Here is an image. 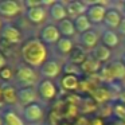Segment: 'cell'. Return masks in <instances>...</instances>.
I'll list each match as a JSON object with an SVG mask.
<instances>
[{
    "mask_svg": "<svg viewBox=\"0 0 125 125\" xmlns=\"http://www.w3.org/2000/svg\"><path fill=\"white\" fill-rule=\"evenodd\" d=\"M47 14H49V8H46L44 6L26 10V16L34 24H41V23H43L47 18Z\"/></svg>",
    "mask_w": 125,
    "mask_h": 125,
    "instance_id": "cell-12",
    "label": "cell"
},
{
    "mask_svg": "<svg viewBox=\"0 0 125 125\" xmlns=\"http://www.w3.org/2000/svg\"><path fill=\"white\" fill-rule=\"evenodd\" d=\"M57 27H58V30H59L61 35H62L63 38H70L71 39V36H74L77 34L75 27H74V22L71 19H69V18L65 20H62V22H59Z\"/></svg>",
    "mask_w": 125,
    "mask_h": 125,
    "instance_id": "cell-20",
    "label": "cell"
},
{
    "mask_svg": "<svg viewBox=\"0 0 125 125\" xmlns=\"http://www.w3.org/2000/svg\"><path fill=\"white\" fill-rule=\"evenodd\" d=\"M3 22H1V16H0V31H1V28H3Z\"/></svg>",
    "mask_w": 125,
    "mask_h": 125,
    "instance_id": "cell-32",
    "label": "cell"
},
{
    "mask_svg": "<svg viewBox=\"0 0 125 125\" xmlns=\"http://www.w3.org/2000/svg\"><path fill=\"white\" fill-rule=\"evenodd\" d=\"M55 46H57V51L61 55H70V52L74 50L73 41L70 38H63V36L61 38V41Z\"/></svg>",
    "mask_w": 125,
    "mask_h": 125,
    "instance_id": "cell-24",
    "label": "cell"
},
{
    "mask_svg": "<svg viewBox=\"0 0 125 125\" xmlns=\"http://www.w3.org/2000/svg\"><path fill=\"white\" fill-rule=\"evenodd\" d=\"M73 22H74L75 31L78 34H83V32H86V31L92 30V23H90L89 18L86 16V14L81 15V16H78V18H75Z\"/></svg>",
    "mask_w": 125,
    "mask_h": 125,
    "instance_id": "cell-22",
    "label": "cell"
},
{
    "mask_svg": "<svg viewBox=\"0 0 125 125\" xmlns=\"http://www.w3.org/2000/svg\"><path fill=\"white\" fill-rule=\"evenodd\" d=\"M122 10H124V14H125V1L122 3Z\"/></svg>",
    "mask_w": 125,
    "mask_h": 125,
    "instance_id": "cell-34",
    "label": "cell"
},
{
    "mask_svg": "<svg viewBox=\"0 0 125 125\" xmlns=\"http://www.w3.org/2000/svg\"><path fill=\"white\" fill-rule=\"evenodd\" d=\"M38 77L36 70L28 65L18 66L15 71V82L20 87H32L38 82Z\"/></svg>",
    "mask_w": 125,
    "mask_h": 125,
    "instance_id": "cell-2",
    "label": "cell"
},
{
    "mask_svg": "<svg viewBox=\"0 0 125 125\" xmlns=\"http://www.w3.org/2000/svg\"><path fill=\"white\" fill-rule=\"evenodd\" d=\"M105 6H106L105 3H98V1L87 4L86 16L89 18V20H90L92 24H100V23H104L106 11H108V8H106Z\"/></svg>",
    "mask_w": 125,
    "mask_h": 125,
    "instance_id": "cell-3",
    "label": "cell"
},
{
    "mask_svg": "<svg viewBox=\"0 0 125 125\" xmlns=\"http://www.w3.org/2000/svg\"><path fill=\"white\" fill-rule=\"evenodd\" d=\"M1 100L7 105H14L18 102V89L12 85H3L1 86Z\"/></svg>",
    "mask_w": 125,
    "mask_h": 125,
    "instance_id": "cell-17",
    "label": "cell"
},
{
    "mask_svg": "<svg viewBox=\"0 0 125 125\" xmlns=\"http://www.w3.org/2000/svg\"><path fill=\"white\" fill-rule=\"evenodd\" d=\"M38 92L34 87H19L18 89V102L22 106H30L36 102Z\"/></svg>",
    "mask_w": 125,
    "mask_h": 125,
    "instance_id": "cell-10",
    "label": "cell"
},
{
    "mask_svg": "<svg viewBox=\"0 0 125 125\" xmlns=\"http://www.w3.org/2000/svg\"><path fill=\"white\" fill-rule=\"evenodd\" d=\"M43 108L39 105L38 102L32 104L30 106H26L23 109V118H24L26 122H30V124H35V122H39L42 118H43Z\"/></svg>",
    "mask_w": 125,
    "mask_h": 125,
    "instance_id": "cell-8",
    "label": "cell"
},
{
    "mask_svg": "<svg viewBox=\"0 0 125 125\" xmlns=\"http://www.w3.org/2000/svg\"><path fill=\"white\" fill-rule=\"evenodd\" d=\"M61 85L65 90H69V92H73V90L78 89L79 86V79L77 75H69V74H65L63 78L61 79Z\"/></svg>",
    "mask_w": 125,
    "mask_h": 125,
    "instance_id": "cell-23",
    "label": "cell"
},
{
    "mask_svg": "<svg viewBox=\"0 0 125 125\" xmlns=\"http://www.w3.org/2000/svg\"><path fill=\"white\" fill-rule=\"evenodd\" d=\"M122 44H124V47H125V38H124V41H122Z\"/></svg>",
    "mask_w": 125,
    "mask_h": 125,
    "instance_id": "cell-36",
    "label": "cell"
},
{
    "mask_svg": "<svg viewBox=\"0 0 125 125\" xmlns=\"http://www.w3.org/2000/svg\"><path fill=\"white\" fill-rule=\"evenodd\" d=\"M100 69V62L95 58H93V55H87L86 61L81 65V70L82 73H94Z\"/></svg>",
    "mask_w": 125,
    "mask_h": 125,
    "instance_id": "cell-26",
    "label": "cell"
},
{
    "mask_svg": "<svg viewBox=\"0 0 125 125\" xmlns=\"http://www.w3.org/2000/svg\"><path fill=\"white\" fill-rule=\"evenodd\" d=\"M92 55H93V58H95L100 63H102V62H108V61L110 59L112 51H110L109 47L105 46V44L98 43V46L92 50Z\"/></svg>",
    "mask_w": 125,
    "mask_h": 125,
    "instance_id": "cell-19",
    "label": "cell"
},
{
    "mask_svg": "<svg viewBox=\"0 0 125 125\" xmlns=\"http://www.w3.org/2000/svg\"><path fill=\"white\" fill-rule=\"evenodd\" d=\"M66 8H67V15H70V16H73L75 19V18L86 14L87 3L79 1V0H73V1H69L66 4Z\"/></svg>",
    "mask_w": 125,
    "mask_h": 125,
    "instance_id": "cell-16",
    "label": "cell"
},
{
    "mask_svg": "<svg viewBox=\"0 0 125 125\" xmlns=\"http://www.w3.org/2000/svg\"><path fill=\"white\" fill-rule=\"evenodd\" d=\"M3 125H24V121L14 110L6 109L3 112Z\"/></svg>",
    "mask_w": 125,
    "mask_h": 125,
    "instance_id": "cell-21",
    "label": "cell"
},
{
    "mask_svg": "<svg viewBox=\"0 0 125 125\" xmlns=\"http://www.w3.org/2000/svg\"><path fill=\"white\" fill-rule=\"evenodd\" d=\"M86 58H87V54H85V51L81 47H74V50L70 52V55H69V62L81 66L82 63L86 61Z\"/></svg>",
    "mask_w": 125,
    "mask_h": 125,
    "instance_id": "cell-25",
    "label": "cell"
},
{
    "mask_svg": "<svg viewBox=\"0 0 125 125\" xmlns=\"http://www.w3.org/2000/svg\"><path fill=\"white\" fill-rule=\"evenodd\" d=\"M62 71H65V74H69V75H81L82 74L81 66L74 65V63H71V62L66 63L62 67Z\"/></svg>",
    "mask_w": 125,
    "mask_h": 125,
    "instance_id": "cell-27",
    "label": "cell"
},
{
    "mask_svg": "<svg viewBox=\"0 0 125 125\" xmlns=\"http://www.w3.org/2000/svg\"><path fill=\"white\" fill-rule=\"evenodd\" d=\"M0 39L6 42L7 44H15L22 42V34L20 31L11 23H4L3 28L0 31Z\"/></svg>",
    "mask_w": 125,
    "mask_h": 125,
    "instance_id": "cell-4",
    "label": "cell"
},
{
    "mask_svg": "<svg viewBox=\"0 0 125 125\" xmlns=\"http://www.w3.org/2000/svg\"><path fill=\"white\" fill-rule=\"evenodd\" d=\"M61 38H62V35H61L58 27L54 24L44 26L39 32V39L44 44H57L61 41Z\"/></svg>",
    "mask_w": 125,
    "mask_h": 125,
    "instance_id": "cell-7",
    "label": "cell"
},
{
    "mask_svg": "<svg viewBox=\"0 0 125 125\" xmlns=\"http://www.w3.org/2000/svg\"><path fill=\"white\" fill-rule=\"evenodd\" d=\"M20 54H22V58L26 65L31 66L34 69L41 67L47 61V57H49V51L46 49V44L39 38L27 39L22 44Z\"/></svg>",
    "mask_w": 125,
    "mask_h": 125,
    "instance_id": "cell-1",
    "label": "cell"
},
{
    "mask_svg": "<svg viewBox=\"0 0 125 125\" xmlns=\"http://www.w3.org/2000/svg\"><path fill=\"white\" fill-rule=\"evenodd\" d=\"M22 6L16 0H0V16L14 18L20 14Z\"/></svg>",
    "mask_w": 125,
    "mask_h": 125,
    "instance_id": "cell-9",
    "label": "cell"
},
{
    "mask_svg": "<svg viewBox=\"0 0 125 125\" xmlns=\"http://www.w3.org/2000/svg\"><path fill=\"white\" fill-rule=\"evenodd\" d=\"M117 34H118V35H122V36H125V16L122 18L121 23H120L118 28H117Z\"/></svg>",
    "mask_w": 125,
    "mask_h": 125,
    "instance_id": "cell-29",
    "label": "cell"
},
{
    "mask_svg": "<svg viewBox=\"0 0 125 125\" xmlns=\"http://www.w3.org/2000/svg\"><path fill=\"white\" fill-rule=\"evenodd\" d=\"M121 61H122V63H124V65H125V52H124V54H122V57H121Z\"/></svg>",
    "mask_w": 125,
    "mask_h": 125,
    "instance_id": "cell-31",
    "label": "cell"
},
{
    "mask_svg": "<svg viewBox=\"0 0 125 125\" xmlns=\"http://www.w3.org/2000/svg\"><path fill=\"white\" fill-rule=\"evenodd\" d=\"M122 18H121V14L118 12V10L116 8H108L106 11V15H105V19H104V24L106 26L108 30H117L121 23Z\"/></svg>",
    "mask_w": 125,
    "mask_h": 125,
    "instance_id": "cell-15",
    "label": "cell"
},
{
    "mask_svg": "<svg viewBox=\"0 0 125 125\" xmlns=\"http://www.w3.org/2000/svg\"><path fill=\"white\" fill-rule=\"evenodd\" d=\"M61 71H62L61 63L55 59H47L39 67V74H41V77H43V79H51L52 81L59 75Z\"/></svg>",
    "mask_w": 125,
    "mask_h": 125,
    "instance_id": "cell-5",
    "label": "cell"
},
{
    "mask_svg": "<svg viewBox=\"0 0 125 125\" xmlns=\"http://www.w3.org/2000/svg\"><path fill=\"white\" fill-rule=\"evenodd\" d=\"M6 66H7V58L4 57L3 52L0 51V70H3Z\"/></svg>",
    "mask_w": 125,
    "mask_h": 125,
    "instance_id": "cell-30",
    "label": "cell"
},
{
    "mask_svg": "<svg viewBox=\"0 0 125 125\" xmlns=\"http://www.w3.org/2000/svg\"><path fill=\"white\" fill-rule=\"evenodd\" d=\"M98 39H100V35H98L97 31L93 30V28L79 35V42H81V46L85 47V49H87V50L95 49V47L98 46Z\"/></svg>",
    "mask_w": 125,
    "mask_h": 125,
    "instance_id": "cell-14",
    "label": "cell"
},
{
    "mask_svg": "<svg viewBox=\"0 0 125 125\" xmlns=\"http://www.w3.org/2000/svg\"><path fill=\"white\" fill-rule=\"evenodd\" d=\"M0 101H3L1 100V86H0Z\"/></svg>",
    "mask_w": 125,
    "mask_h": 125,
    "instance_id": "cell-35",
    "label": "cell"
},
{
    "mask_svg": "<svg viewBox=\"0 0 125 125\" xmlns=\"http://www.w3.org/2000/svg\"><path fill=\"white\" fill-rule=\"evenodd\" d=\"M0 125H3V116H0Z\"/></svg>",
    "mask_w": 125,
    "mask_h": 125,
    "instance_id": "cell-33",
    "label": "cell"
},
{
    "mask_svg": "<svg viewBox=\"0 0 125 125\" xmlns=\"http://www.w3.org/2000/svg\"><path fill=\"white\" fill-rule=\"evenodd\" d=\"M14 78H15V74H14V71H12L11 67L6 66L3 70H0V79H1V81L10 82V81H12Z\"/></svg>",
    "mask_w": 125,
    "mask_h": 125,
    "instance_id": "cell-28",
    "label": "cell"
},
{
    "mask_svg": "<svg viewBox=\"0 0 125 125\" xmlns=\"http://www.w3.org/2000/svg\"><path fill=\"white\" fill-rule=\"evenodd\" d=\"M36 92L38 95L44 101H51L57 95V85L51 81V79H42L41 82H38L36 86Z\"/></svg>",
    "mask_w": 125,
    "mask_h": 125,
    "instance_id": "cell-6",
    "label": "cell"
},
{
    "mask_svg": "<svg viewBox=\"0 0 125 125\" xmlns=\"http://www.w3.org/2000/svg\"><path fill=\"white\" fill-rule=\"evenodd\" d=\"M102 73L110 79H121L125 77V65L122 62H112L102 69Z\"/></svg>",
    "mask_w": 125,
    "mask_h": 125,
    "instance_id": "cell-11",
    "label": "cell"
},
{
    "mask_svg": "<svg viewBox=\"0 0 125 125\" xmlns=\"http://www.w3.org/2000/svg\"><path fill=\"white\" fill-rule=\"evenodd\" d=\"M101 41H102V44H105L109 49H114V47L118 46L120 43V35L117 34V31L113 30H104L102 35H101Z\"/></svg>",
    "mask_w": 125,
    "mask_h": 125,
    "instance_id": "cell-18",
    "label": "cell"
},
{
    "mask_svg": "<svg viewBox=\"0 0 125 125\" xmlns=\"http://www.w3.org/2000/svg\"><path fill=\"white\" fill-rule=\"evenodd\" d=\"M49 15L52 20H55L58 23L67 19V8H66V4L62 3V1H54L49 7Z\"/></svg>",
    "mask_w": 125,
    "mask_h": 125,
    "instance_id": "cell-13",
    "label": "cell"
}]
</instances>
